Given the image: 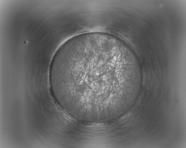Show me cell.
Returning a JSON list of instances; mask_svg holds the SVG:
<instances>
[{"label":"cell","instance_id":"6da1fadb","mask_svg":"<svg viewBox=\"0 0 186 148\" xmlns=\"http://www.w3.org/2000/svg\"><path fill=\"white\" fill-rule=\"evenodd\" d=\"M119 57L100 47L88 48L71 56L59 64L58 72L62 86L87 105L103 106L115 101Z\"/></svg>","mask_w":186,"mask_h":148}]
</instances>
